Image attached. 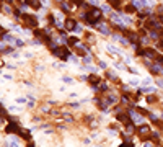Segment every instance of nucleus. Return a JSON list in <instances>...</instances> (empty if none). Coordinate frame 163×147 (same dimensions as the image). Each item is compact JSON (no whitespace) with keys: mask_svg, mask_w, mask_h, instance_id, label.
Masks as SVG:
<instances>
[{"mask_svg":"<svg viewBox=\"0 0 163 147\" xmlns=\"http://www.w3.org/2000/svg\"><path fill=\"white\" fill-rule=\"evenodd\" d=\"M101 15H103V10H100V8H90V12L85 15V20H86V23L95 24L96 21H100Z\"/></svg>","mask_w":163,"mask_h":147,"instance_id":"f257e3e1","label":"nucleus"},{"mask_svg":"<svg viewBox=\"0 0 163 147\" xmlns=\"http://www.w3.org/2000/svg\"><path fill=\"white\" fill-rule=\"evenodd\" d=\"M23 20H24V23H26V26H31V28H34L38 24V18L33 15H24Z\"/></svg>","mask_w":163,"mask_h":147,"instance_id":"f03ea898","label":"nucleus"},{"mask_svg":"<svg viewBox=\"0 0 163 147\" xmlns=\"http://www.w3.org/2000/svg\"><path fill=\"white\" fill-rule=\"evenodd\" d=\"M54 54H56L57 57H61V59H65V57L69 56V51L65 48H56L54 49Z\"/></svg>","mask_w":163,"mask_h":147,"instance_id":"7ed1b4c3","label":"nucleus"},{"mask_svg":"<svg viewBox=\"0 0 163 147\" xmlns=\"http://www.w3.org/2000/svg\"><path fill=\"white\" fill-rule=\"evenodd\" d=\"M65 28H67V29H75V28H77L75 20H72V18H67V20H65Z\"/></svg>","mask_w":163,"mask_h":147,"instance_id":"20e7f679","label":"nucleus"},{"mask_svg":"<svg viewBox=\"0 0 163 147\" xmlns=\"http://www.w3.org/2000/svg\"><path fill=\"white\" fill-rule=\"evenodd\" d=\"M7 132H21L20 131V127H18V124H8V127H7Z\"/></svg>","mask_w":163,"mask_h":147,"instance_id":"39448f33","label":"nucleus"},{"mask_svg":"<svg viewBox=\"0 0 163 147\" xmlns=\"http://www.w3.org/2000/svg\"><path fill=\"white\" fill-rule=\"evenodd\" d=\"M139 134H140V136L150 134V127H148V126H140V127H139Z\"/></svg>","mask_w":163,"mask_h":147,"instance_id":"423d86ee","label":"nucleus"},{"mask_svg":"<svg viewBox=\"0 0 163 147\" xmlns=\"http://www.w3.org/2000/svg\"><path fill=\"white\" fill-rule=\"evenodd\" d=\"M129 116H132L135 123H142V116H140V114H137L135 111H132V110H130V111H129Z\"/></svg>","mask_w":163,"mask_h":147,"instance_id":"0eeeda50","label":"nucleus"},{"mask_svg":"<svg viewBox=\"0 0 163 147\" xmlns=\"http://www.w3.org/2000/svg\"><path fill=\"white\" fill-rule=\"evenodd\" d=\"M98 29L103 33V34H111V29L106 26V24H98Z\"/></svg>","mask_w":163,"mask_h":147,"instance_id":"6e6552de","label":"nucleus"},{"mask_svg":"<svg viewBox=\"0 0 163 147\" xmlns=\"http://www.w3.org/2000/svg\"><path fill=\"white\" fill-rule=\"evenodd\" d=\"M26 5H31L33 8H41V4L38 0H26Z\"/></svg>","mask_w":163,"mask_h":147,"instance_id":"1a4fd4ad","label":"nucleus"},{"mask_svg":"<svg viewBox=\"0 0 163 147\" xmlns=\"http://www.w3.org/2000/svg\"><path fill=\"white\" fill-rule=\"evenodd\" d=\"M109 4L113 5L114 8H121V0H109Z\"/></svg>","mask_w":163,"mask_h":147,"instance_id":"9d476101","label":"nucleus"},{"mask_svg":"<svg viewBox=\"0 0 163 147\" xmlns=\"http://www.w3.org/2000/svg\"><path fill=\"white\" fill-rule=\"evenodd\" d=\"M88 80H90V83H93V85H96L98 82H100V78H98L96 75H91V77H90Z\"/></svg>","mask_w":163,"mask_h":147,"instance_id":"9b49d317","label":"nucleus"},{"mask_svg":"<svg viewBox=\"0 0 163 147\" xmlns=\"http://www.w3.org/2000/svg\"><path fill=\"white\" fill-rule=\"evenodd\" d=\"M135 12V5H127L126 7V13H134Z\"/></svg>","mask_w":163,"mask_h":147,"instance_id":"f8f14e48","label":"nucleus"},{"mask_svg":"<svg viewBox=\"0 0 163 147\" xmlns=\"http://www.w3.org/2000/svg\"><path fill=\"white\" fill-rule=\"evenodd\" d=\"M70 10H72V8H70V5L69 4H62V12H70Z\"/></svg>","mask_w":163,"mask_h":147,"instance_id":"ddd939ff","label":"nucleus"},{"mask_svg":"<svg viewBox=\"0 0 163 147\" xmlns=\"http://www.w3.org/2000/svg\"><path fill=\"white\" fill-rule=\"evenodd\" d=\"M127 116H129V113H127ZM127 116H126V114H119L118 119H119V121H122V123H127Z\"/></svg>","mask_w":163,"mask_h":147,"instance_id":"4468645a","label":"nucleus"},{"mask_svg":"<svg viewBox=\"0 0 163 147\" xmlns=\"http://www.w3.org/2000/svg\"><path fill=\"white\" fill-rule=\"evenodd\" d=\"M75 43H77V38H70V39H69V44H70V46L75 44Z\"/></svg>","mask_w":163,"mask_h":147,"instance_id":"2eb2a0df","label":"nucleus"},{"mask_svg":"<svg viewBox=\"0 0 163 147\" xmlns=\"http://www.w3.org/2000/svg\"><path fill=\"white\" fill-rule=\"evenodd\" d=\"M147 102H148V103H155V102H157V98H155V97H148Z\"/></svg>","mask_w":163,"mask_h":147,"instance_id":"dca6fc26","label":"nucleus"},{"mask_svg":"<svg viewBox=\"0 0 163 147\" xmlns=\"http://www.w3.org/2000/svg\"><path fill=\"white\" fill-rule=\"evenodd\" d=\"M10 147H20V146H18L16 141H12V142H10Z\"/></svg>","mask_w":163,"mask_h":147,"instance_id":"f3484780","label":"nucleus"},{"mask_svg":"<svg viewBox=\"0 0 163 147\" xmlns=\"http://www.w3.org/2000/svg\"><path fill=\"white\" fill-rule=\"evenodd\" d=\"M155 59H157V61H158V62H160V64H163V56H158V57L155 56Z\"/></svg>","mask_w":163,"mask_h":147,"instance_id":"a211bd4d","label":"nucleus"},{"mask_svg":"<svg viewBox=\"0 0 163 147\" xmlns=\"http://www.w3.org/2000/svg\"><path fill=\"white\" fill-rule=\"evenodd\" d=\"M157 85H160L163 88V80H157Z\"/></svg>","mask_w":163,"mask_h":147,"instance_id":"6ab92c4d","label":"nucleus"},{"mask_svg":"<svg viewBox=\"0 0 163 147\" xmlns=\"http://www.w3.org/2000/svg\"><path fill=\"white\" fill-rule=\"evenodd\" d=\"M119 147H132V144H127L126 142V144H122V146H119Z\"/></svg>","mask_w":163,"mask_h":147,"instance_id":"aec40b11","label":"nucleus"},{"mask_svg":"<svg viewBox=\"0 0 163 147\" xmlns=\"http://www.w3.org/2000/svg\"><path fill=\"white\" fill-rule=\"evenodd\" d=\"M158 46H160V49H162V51H163V39H162V41H160V43H158Z\"/></svg>","mask_w":163,"mask_h":147,"instance_id":"412c9836","label":"nucleus"},{"mask_svg":"<svg viewBox=\"0 0 163 147\" xmlns=\"http://www.w3.org/2000/svg\"><path fill=\"white\" fill-rule=\"evenodd\" d=\"M88 2H90V4H93V5H95V4H98V0H88Z\"/></svg>","mask_w":163,"mask_h":147,"instance_id":"4be33fe9","label":"nucleus"},{"mask_svg":"<svg viewBox=\"0 0 163 147\" xmlns=\"http://www.w3.org/2000/svg\"><path fill=\"white\" fill-rule=\"evenodd\" d=\"M28 147H34V146H33V144H29V146H28Z\"/></svg>","mask_w":163,"mask_h":147,"instance_id":"5701e85b","label":"nucleus"}]
</instances>
